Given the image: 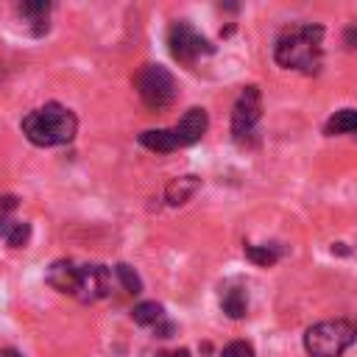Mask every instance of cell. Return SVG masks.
Masks as SVG:
<instances>
[{
    "label": "cell",
    "mask_w": 357,
    "mask_h": 357,
    "mask_svg": "<svg viewBox=\"0 0 357 357\" xmlns=\"http://www.w3.org/2000/svg\"><path fill=\"white\" fill-rule=\"evenodd\" d=\"M321 25H293L287 28L276 42V61L282 67L312 73L321 64Z\"/></svg>",
    "instance_id": "obj_1"
},
{
    "label": "cell",
    "mask_w": 357,
    "mask_h": 357,
    "mask_svg": "<svg viewBox=\"0 0 357 357\" xmlns=\"http://www.w3.org/2000/svg\"><path fill=\"white\" fill-rule=\"evenodd\" d=\"M75 114L61 106V103H45L42 109L31 112L22 120V134L39 145V148H50V145H61L70 142L75 137Z\"/></svg>",
    "instance_id": "obj_2"
},
{
    "label": "cell",
    "mask_w": 357,
    "mask_h": 357,
    "mask_svg": "<svg viewBox=\"0 0 357 357\" xmlns=\"http://www.w3.org/2000/svg\"><path fill=\"white\" fill-rule=\"evenodd\" d=\"M357 332L346 321H321L304 332V346L310 357H340L351 343Z\"/></svg>",
    "instance_id": "obj_3"
},
{
    "label": "cell",
    "mask_w": 357,
    "mask_h": 357,
    "mask_svg": "<svg viewBox=\"0 0 357 357\" xmlns=\"http://www.w3.org/2000/svg\"><path fill=\"white\" fill-rule=\"evenodd\" d=\"M134 84H137L142 103L153 112H162L176 100V81H173L170 70H165L162 64H145L137 73Z\"/></svg>",
    "instance_id": "obj_4"
},
{
    "label": "cell",
    "mask_w": 357,
    "mask_h": 357,
    "mask_svg": "<svg viewBox=\"0 0 357 357\" xmlns=\"http://www.w3.org/2000/svg\"><path fill=\"white\" fill-rule=\"evenodd\" d=\"M259 114H262L259 86H245L240 92V98L234 100V109H231V134H234L237 142H243L254 131Z\"/></svg>",
    "instance_id": "obj_5"
},
{
    "label": "cell",
    "mask_w": 357,
    "mask_h": 357,
    "mask_svg": "<svg viewBox=\"0 0 357 357\" xmlns=\"http://www.w3.org/2000/svg\"><path fill=\"white\" fill-rule=\"evenodd\" d=\"M167 45L173 59H178L181 64H192L201 53H209V45L204 36H198L187 22H173L167 31Z\"/></svg>",
    "instance_id": "obj_6"
},
{
    "label": "cell",
    "mask_w": 357,
    "mask_h": 357,
    "mask_svg": "<svg viewBox=\"0 0 357 357\" xmlns=\"http://www.w3.org/2000/svg\"><path fill=\"white\" fill-rule=\"evenodd\" d=\"M109 293V271L103 265H86L81 268V284H78V298L81 301H95Z\"/></svg>",
    "instance_id": "obj_7"
},
{
    "label": "cell",
    "mask_w": 357,
    "mask_h": 357,
    "mask_svg": "<svg viewBox=\"0 0 357 357\" xmlns=\"http://www.w3.org/2000/svg\"><path fill=\"white\" fill-rule=\"evenodd\" d=\"M47 284L56 287L59 293H70L78 296V284H81V268H75L67 259H59L47 268Z\"/></svg>",
    "instance_id": "obj_8"
},
{
    "label": "cell",
    "mask_w": 357,
    "mask_h": 357,
    "mask_svg": "<svg viewBox=\"0 0 357 357\" xmlns=\"http://www.w3.org/2000/svg\"><path fill=\"white\" fill-rule=\"evenodd\" d=\"M206 126H209V117H206V112L204 109H190L181 120H178V126L173 128L176 131V139H178V145H192V142H198L204 134H206Z\"/></svg>",
    "instance_id": "obj_9"
},
{
    "label": "cell",
    "mask_w": 357,
    "mask_h": 357,
    "mask_svg": "<svg viewBox=\"0 0 357 357\" xmlns=\"http://www.w3.org/2000/svg\"><path fill=\"white\" fill-rule=\"evenodd\" d=\"M201 187V178L198 176H181V178H173L165 190V198L170 206H178V204H187Z\"/></svg>",
    "instance_id": "obj_10"
},
{
    "label": "cell",
    "mask_w": 357,
    "mask_h": 357,
    "mask_svg": "<svg viewBox=\"0 0 357 357\" xmlns=\"http://www.w3.org/2000/svg\"><path fill=\"white\" fill-rule=\"evenodd\" d=\"M139 142L148 151H156V153H170V151L178 148L176 131H167V128H148V131L139 134Z\"/></svg>",
    "instance_id": "obj_11"
},
{
    "label": "cell",
    "mask_w": 357,
    "mask_h": 357,
    "mask_svg": "<svg viewBox=\"0 0 357 357\" xmlns=\"http://www.w3.org/2000/svg\"><path fill=\"white\" fill-rule=\"evenodd\" d=\"M0 234H3V240H6L8 245L20 248V245H25V243H28V237H31V226H28V223H22V220L0 218Z\"/></svg>",
    "instance_id": "obj_12"
},
{
    "label": "cell",
    "mask_w": 357,
    "mask_h": 357,
    "mask_svg": "<svg viewBox=\"0 0 357 357\" xmlns=\"http://www.w3.org/2000/svg\"><path fill=\"white\" fill-rule=\"evenodd\" d=\"M50 8H53V0H20L22 17H25L28 22H36L39 31H42V25L47 28V14H50Z\"/></svg>",
    "instance_id": "obj_13"
},
{
    "label": "cell",
    "mask_w": 357,
    "mask_h": 357,
    "mask_svg": "<svg viewBox=\"0 0 357 357\" xmlns=\"http://www.w3.org/2000/svg\"><path fill=\"white\" fill-rule=\"evenodd\" d=\"M220 307H223V312H226L229 318H243L245 310H248V296H245V290L229 287V290L223 293V298H220Z\"/></svg>",
    "instance_id": "obj_14"
},
{
    "label": "cell",
    "mask_w": 357,
    "mask_h": 357,
    "mask_svg": "<svg viewBox=\"0 0 357 357\" xmlns=\"http://www.w3.org/2000/svg\"><path fill=\"white\" fill-rule=\"evenodd\" d=\"M326 134H357V109H340L329 117Z\"/></svg>",
    "instance_id": "obj_15"
},
{
    "label": "cell",
    "mask_w": 357,
    "mask_h": 357,
    "mask_svg": "<svg viewBox=\"0 0 357 357\" xmlns=\"http://www.w3.org/2000/svg\"><path fill=\"white\" fill-rule=\"evenodd\" d=\"M131 315H134V321L142 324V326H156V324L165 318V310H162V304H156V301H142V304H137V307L131 310Z\"/></svg>",
    "instance_id": "obj_16"
},
{
    "label": "cell",
    "mask_w": 357,
    "mask_h": 357,
    "mask_svg": "<svg viewBox=\"0 0 357 357\" xmlns=\"http://www.w3.org/2000/svg\"><path fill=\"white\" fill-rule=\"evenodd\" d=\"M114 271H117V279H120V284H123L128 293H134V296H137V293H142V279L137 276V271H134L131 265L120 262Z\"/></svg>",
    "instance_id": "obj_17"
},
{
    "label": "cell",
    "mask_w": 357,
    "mask_h": 357,
    "mask_svg": "<svg viewBox=\"0 0 357 357\" xmlns=\"http://www.w3.org/2000/svg\"><path fill=\"white\" fill-rule=\"evenodd\" d=\"M245 257H248L251 262L262 265V268H268V265H273V262L279 259V254H276L273 248H268V245H245Z\"/></svg>",
    "instance_id": "obj_18"
},
{
    "label": "cell",
    "mask_w": 357,
    "mask_h": 357,
    "mask_svg": "<svg viewBox=\"0 0 357 357\" xmlns=\"http://www.w3.org/2000/svg\"><path fill=\"white\" fill-rule=\"evenodd\" d=\"M220 357H254V349H251V343H245V340H234V343H229V346L223 349Z\"/></svg>",
    "instance_id": "obj_19"
},
{
    "label": "cell",
    "mask_w": 357,
    "mask_h": 357,
    "mask_svg": "<svg viewBox=\"0 0 357 357\" xmlns=\"http://www.w3.org/2000/svg\"><path fill=\"white\" fill-rule=\"evenodd\" d=\"M14 209H17V198L14 195H3L0 198V218H8Z\"/></svg>",
    "instance_id": "obj_20"
},
{
    "label": "cell",
    "mask_w": 357,
    "mask_h": 357,
    "mask_svg": "<svg viewBox=\"0 0 357 357\" xmlns=\"http://www.w3.org/2000/svg\"><path fill=\"white\" fill-rule=\"evenodd\" d=\"M159 357H190V351H187V349H178V351H162Z\"/></svg>",
    "instance_id": "obj_21"
},
{
    "label": "cell",
    "mask_w": 357,
    "mask_h": 357,
    "mask_svg": "<svg viewBox=\"0 0 357 357\" xmlns=\"http://www.w3.org/2000/svg\"><path fill=\"white\" fill-rule=\"evenodd\" d=\"M0 357H20V354H17V351H3Z\"/></svg>",
    "instance_id": "obj_22"
}]
</instances>
